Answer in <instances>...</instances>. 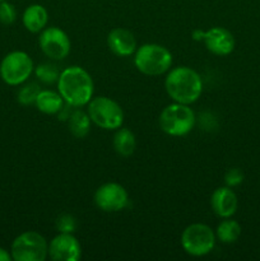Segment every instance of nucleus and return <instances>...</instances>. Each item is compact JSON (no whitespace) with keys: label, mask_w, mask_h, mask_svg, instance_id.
<instances>
[{"label":"nucleus","mask_w":260,"mask_h":261,"mask_svg":"<svg viewBox=\"0 0 260 261\" xmlns=\"http://www.w3.org/2000/svg\"><path fill=\"white\" fill-rule=\"evenodd\" d=\"M17 19V9L12 3L8 0L0 2V23L5 25H10Z\"/></svg>","instance_id":"nucleus-23"},{"label":"nucleus","mask_w":260,"mask_h":261,"mask_svg":"<svg viewBox=\"0 0 260 261\" xmlns=\"http://www.w3.org/2000/svg\"><path fill=\"white\" fill-rule=\"evenodd\" d=\"M211 205L214 214L219 218H231L237 211L239 200L232 188L221 186L216 189L211 196Z\"/></svg>","instance_id":"nucleus-14"},{"label":"nucleus","mask_w":260,"mask_h":261,"mask_svg":"<svg viewBox=\"0 0 260 261\" xmlns=\"http://www.w3.org/2000/svg\"><path fill=\"white\" fill-rule=\"evenodd\" d=\"M40 86L36 83H27L24 86H22V88L18 91L17 99L20 105L23 106H31V105H35L36 98H37V94L40 93Z\"/></svg>","instance_id":"nucleus-21"},{"label":"nucleus","mask_w":260,"mask_h":261,"mask_svg":"<svg viewBox=\"0 0 260 261\" xmlns=\"http://www.w3.org/2000/svg\"><path fill=\"white\" fill-rule=\"evenodd\" d=\"M76 226H78V223H76L75 217L66 213L59 216L55 222L56 229L60 233H74V231L76 229Z\"/></svg>","instance_id":"nucleus-22"},{"label":"nucleus","mask_w":260,"mask_h":261,"mask_svg":"<svg viewBox=\"0 0 260 261\" xmlns=\"http://www.w3.org/2000/svg\"><path fill=\"white\" fill-rule=\"evenodd\" d=\"M203 33H204V31L195 30L193 32V38L195 41H203Z\"/></svg>","instance_id":"nucleus-26"},{"label":"nucleus","mask_w":260,"mask_h":261,"mask_svg":"<svg viewBox=\"0 0 260 261\" xmlns=\"http://www.w3.org/2000/svg\"><path fill=\"white\" fill-rule=\"evenodd\" d=\"M12 255H10V251L0 247V261H12Z\"/></svg>","instance_id":"nucleus-25"},{"label":"nucleus","mask_w":260,"mask_h":261,"mask_svg":"<svg viewBox=\"0 0 260 261\" xmlns=\"http://www.w3.org/2000/svg\"><path fill=\"white\" fill-rule=\"evenodd\" d=\"M107 46L110 51L119 58L132 56L138 48L134 33L122 27H116L110 31L107 36Z\"/></svg>","instance_id":"nucleus-13"},{"label":"nucleus","mask_w":260,"mask_h":261,"mask_svg":"<svg viewBox=\"0 0 260 261\" xmlns=\"http://www.w3.org/2000/svg\"><path fill=\"white\" fill-rule=\"evenodd\" d=\"M10 255L14 261H45L48 256V242L38 232H23L12 242Z\"/></svg>","instance_id":"nucleus-7"},{"label":"nucleus","mask_w":260,"mask_h":261,"mask_svg":"<svg viewBox=\"0 0 260 261\" xmlns=\"http://www.w3.org/2000/svg\"><path fill=\"white\" fill-rule=\"evenodd\" d=\"M58 92L69 106L76 109L87 106L93 98V79L91 74L82 66H68L60 71L58 79Z\"/></svg>","instance_id":"nucleus-1"},{"label":"nucleus","mask_w":260,"mask_h":261,"mask_svg":"<svg viewBox=\"0 0 260 261\" xmlns=\"http://www.w3.org/2000/svg\"><path fill=\"white\" fill-rule=\"evenodd\" d=\"M165 88L173 102L191 105L203 93V81L198 71L189 66H176L167 71Z\"/></svg>","instance_id":"nucleus-2"},{"label":"nucleus","mask_w":260,"mask_h":261,"mask_svg":"<svg viewBox=\"0 0 260 261\" xmlns=\"http://www.w3.org/2000/svg\"><path fill=\"white\" fill-rule=\"evenodd\" d=\"M216 232L204 223H193L181 233V246L186 254L201 257L211 254L216 246Z\"/></svg>","instance_id":"nucleus-8"},{"label":"nucleus","mask_w":260,"mask_h":261,"mask_svg":"<svg viewBox=\"0 0 260 261\" xmlns=\"http://www.w3.org/2000/svg\"><path fill=\"white\" fill-rule=\"evenodd\" d=\"M87 106V112L92 122L101 129L117 130L124 124V111L121 106L110 97H93Z\"/></svg>","instance_id":"nucleus-5"},{"label":"nucleus","mask_w":260,"mask_h":261,"mask_svg":"<svg viewBox=\"0 0 260 261\" xmlns=\"http://www.w3.org/2000/svg\"><path fill=\"white\" fill-rule=\"evenodd\" d=\"M241 236V226L237 221L223 218L216 229V237L222 244H233Z\"/></svg>","instance_id":"nucleus-19"},{"label":"nucleus","mask_w":260,"mask_h":261,"mask_svg":"<svg viewBox=\"0 0 260 261\" xmlns=\"http://www.w3.org/2000/svg\"><path fill=\"white\" fill-rule=\"evenodd\" d=\"M94 204L106 213H116L129 205V194L126 189L117 182H106L94 193Z\"/></svg>","instance_id":"nucleus-10"},{"label":"nucleus","mask_w":260,"mask_h":261,"mask_svg":"<svg viewBox=\"0 0 260 261\" xmlns=\"http://www.w3.org/2000/svg\"><path fill=\"white\" fill-rule=\"evenodd\" d=\"M23 25L31 33H40L47 27L48 12L43 5L32 4L23 12L22 15Z\"/></svg>","instance_id":"nucleus-15"},{"label":"nucleus","mask_w":260,"mask_h":261,"mask_svg":"<svg viewBox=\"0 0 260 261\" xmlns=\"http://www.w3.org/2000/svg\"><path fill=\"white\" fill-rule=\"evenodd\" d=\"M112 144L117 154L121 157H130L137 148V139L132 130L121 126L115 133Z\"/></svg>","instance_id":"nucleus-17"},{"label":"nucleus","mask_w":260,"mask_h":261,"mask_svg":"<svg viewBox=\"0 0 260 261\" xmlns=\"http://www.w3.org/2000/svg\"><path fill=\"white\" fill-rule=\"evenodd\" d=\"M35 74H36V76L38 78V81L42 82V83L53 84V83H58L60 71H59L58 66L54 65V64L45 63V64H40L38 66H36Z\"/></svg>","instance_id":"nucleus-20"},{"label":"nucleus","mask_w":260,"mask_h":261,"mask_svg":"<svg viewBox=\"0 0 260 261\" xmlns=\"http://www.w3.org/2000/svg\"><path fill=\"white\" fill-rule=\"evenodd\" d=\"M172 54L158 43H144L134 54V65L144 75L158 76L167 73L172 66Z\"/></svg>","instance_id":"nucleus-3"},{"label":"nucleus","mask_w":260,"mask_h":261,"mask_svg":"<svg viewBox=\"0 0 260 261\" xmlns=\"http://www.w3.org/2000/svg\"><path fill=\"white\" fill-rule=\"evenodd\" d=\"M35 71L32 58L24 51H12L0 63V78L12 87L22 86Z\"/></svg>","instance_id":"nucleus-6"},{"label":"nucleus","mask_w":260,"mask_h":261,"mask_svg":"<svg viewBox=\"0 0 260 261\" xmlns=\"http://www.w3.org/2000/svg\"><path fill=\"white\" fill-rule=\"evenodd\" d=\"M38 45L51 60H64L70 54L71 42L65 31L59 27H46L40 32Z\"/></svg>","instance_id":"nucleus-9"},{"label":"nucleus","mask_w":260,"mask_h":261,"mask_svg":"<svg viewBox=\"0 0 260 261\" xmlns=\"http://www.w3.org/2000/svg\"><path fill=\"white\" fill-rule=\"evenodd\" d=\"M203 42L206 50L217 56L229 55L236 45L233 35L223 27H212L204 31Z\"/></svg>","instance_id":"nucleus-12"},{"label":"nucleus","mask_w":260,"mask_h":261,"mask_svg":"<svg viewBox=\"0 0 260 261\" xmlns=\"http://www.w3.org/2000/svg\"><path fill=\"white\" fill-rule=\"evenodd\" d=\"M48 257L53 261H78L82 257V246L73 233L59 232L48 242Z\"/></svg>","instance_id":"nucleus-11"},{"label":"nucleus","mask_w":260,"mask_h":261,"mask_svg":"<svg viewBox=\"0 0 260 261\" xmlns=\"http://www.w3.org/2000/svg\"><path fill=\"white\" fill-rule=\"evenodd\" d=\"M160 126L170 137H185L195 126L196 117L189 105L172 102L160 115Z\"/></svg>","instance_id":"nucleus-4"},{"label":"nucleus","mask_w":260,"mask_h":261,"mask_svg":"<svg viewBox=\"0 0 260 261\" xmlns=\"http://www.w3.org/2000/svg\"><path fill=\"white\" fill-rule=\"evenodd\" d=\"M244 172L240 168H229L226 172V175H224V184L228 188H235V186L241 185L242 181H244Z\"/></svg>","instance_id":"nucleus-24"},{"label":"nucleus","mask_w":260,"mask_h":261,"mask_svg":"<svg viewBox=\"0 0 260 261\" xmlns=\"http://www.w3.org/2000/svg\"><path fill=\"white\" fill-rule=\"evenodd\" d=\"M91 124L92 120L88 112L81 109H76L75 111L71 112L68 120L69 132L71 133L73 137L78 138V139L86 138L88 135V133L91 132Z\"/></svg>","instance_id":"nucleus-18"},{"label":"nucleus","mask_w":260,"mask_h":261,"mask_svg":"<svg viewBox=\"0 0 260 261\" xmlns=\"http://www.w3.org/2000/svg\"><path fill=\"white\" fill-rule=\"evenodd\" d=\"M64 98L59 92L51 91V89H41L37 94L35 106L40 112L45 115H56L63 110Z\"/></svg>","instance_id":"nucleus-16"},{"label":"nucleus","mask_w":260,"mask_h":261,"mask_svg":"<svg viewBox=\"0 0 260 261\" xmlns=\"http://www.w3.org/2000/svg\"><path fill=\"white\" fill-rule=\"evenodd\" d=\"M0 2H4V0H0Z\"/></svg>","instance_id":"nucleus-27"}]
</instances>
